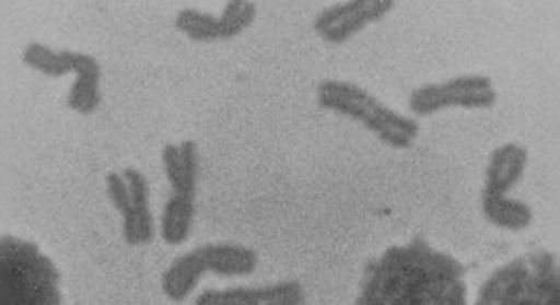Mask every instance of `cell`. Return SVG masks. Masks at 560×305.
<instances>
[{"label": "cell", "mask_w": 560, "mask_h": 305, "mask_svg": "<svg viewBox=\"0 0 560 305\" xmlns=\"http://www.w3.org/2000/svg\"><path fill=\"white\" fill-rule=\"evenodd\" d=\"M466 269L454 257L435 251L421 236L408 246L388 248L363 272L358 305H462Z\"/></svg>", "instance_id": "6da1fadb"}, {"label": "cell", "mask_w": 560, "mask_h": 305, "mask_svg": "<svg viewBox=\"0 0 560 305\" xmlns=\"http://www.w3.org/2000/svg\"><path fill=\"white\" fill-rule=\"evenodd\" d=\"M0 302L4 305H58L60 272L39 248L16 238L0 239Z\"/></svg>", "instance_id": "7a4b0ae2"}, {"label": "cell", "mask_w": 560, "mask_h": 305, "mask_svg": "<svg viewBox=\"0 0 560 305\" xmlns=\"http://www.w3.org/2000/svg\"><path fill=\"white\" fill-rule=\"evenodd\" d=\"M560 302L557 257L539 249L494 271L479 289L478 305H555Z\"/></svg>", "instance_id": "3957f363"}, {"label": "cell", "mask_w": 560, "mask_h": 305, "mask_svg": "<svg viewBox=\"0 0 560 305\" xmlns=\"http://www.w3.org/2000/svg\"><path fill=\"white\" fill-rule=\"evenodd\" d=\"M317 103L322 108L335 110L362 122L390 148H412L420 133V126L416 120L390 110L387 105L375 99L370 91L355 83L323 80L317 87Z\"/></svg>", "instance_id": "277c9868"}, {"label": "cell", "mask_w": 560, "mask_h": 305, "mask_svg": "<svg viewBox=\"0 0 560 305\" xmlns=\"http://www.w3.org/2000/svg\"><path fill=\"white\" fill-rule=\"evenodd\" d=\"M526 165L527 151L516 143H504L494 149L489 159L481 211L489 223L504 231H524L534 221V213L526 203L504 198V193L522 178Z\"/></svg>", "instance_id": "5b68a950"}, {"label": "cell", "mask_w": 560, "mask_h": 305, "mask_svg": "<svg viewBox=\"0 0 560 305\" xmlns=\"http://www.w3.org/2000/svg\"><path fill=\"white\" fill-rule=\"evenodd\" d=\"M257 254L254 249L236 244H207L178 257L163 274V292L173 302H182L198 286L203 272L211 271L224 277L252 274L256 271Z\"/></svg>", "instance_id": "8992f818"}, {"label": "cell", "mask_w": 560, "mask_h": 305, "mask_svg": "<svg viewBox=\"0 0 560 305\" xmlns=\"http://www.w3.org/2000/svg\"><path fill=\"white\" fill-rule=\"evenodd\" d=\"M497 103V91L487 75H458L451 82L428 83L413 90L410 110L429 116L443 108H491Z\"/></svg>", "instance_id": "52a82bcc"}, {"label": "cell", "mask_w": 560, "mask_h": 305, "mask_svg": "<svg viewBox=\"0 0 560 305\" xmlns=\"http://www.w3.org/2000/svg\"><path fill=\"white\" fill-rule=\"evenodd\" d=\"M257 16L256 2L232 0L226 2L221 17L203 14L199 10L186 9L178 12L174 25L180 34L194 42L209 43L219 39H232L246 32Z\"/></svg>", "instance_id": "ba28073f"}, {"label": "cell", "mask_w": 560, "mask_h": 305, "mask_svg": "<svg viewBox=\"0 0 560 305\" xmlns=\"http://www.w3.org/2000/svg\"><path fill=\"white\" fill-rule=\"evenodd\" d=\"M393 9V0H352L335 4L315 17L314 32L323 42L340 45L371 22L383 20Z\"/></svg>", "instance_id": "9c48e42d"}, {"label": "cell", "mask_w": 560, "mask_h": 305, "mask_svg": "<svg viewBox=\"0 0 560 305\" xmlns=\"http://www.w3.org/2000/svg\"><path fill=\"white\" fill-rule=\"evenodd\" d=\"M304 302V289L296 281L259 289L206 290L196 300L198 305H302Z\"/></svg>", "instance_id": "30bf717a"}, {"label": "cell", "mask_w": 560, "mask_h": 305, "mask_svg": "<svg viewBox=\"0 0 560 305\" xmlns=\"http://www.w3.org/2000/svg\"><path fill=\"white\" fill-rule=\"evenodd\" d=\"M163 165L171 181L174 196L171 199L182 203H196L198 188V145L196 141H182L180 145L168 143L163 149Z\"/></svg>", "instance_id": "8fae6325"}, {"label": "cell", "mask_w": 560, "mask_h": 305, "mask_svg": "<svg viewBox=\"0 0 560 305\" xmlns=\"http://www.w3.org/2000/svg\"><path fill=\"white\" fill-rule=\"evenodd\" d=\"M124 178L132 193V215L122 221L124 242L128 246L149 244L155 236V223L149 209L148 178L136 168H124Z\"/></svg>", "instance_id": "7c38bea8"}, {"label": "cell", "mask_w": 560, "mask_h": 305, "mask_svg": "<svg viewBox=\"0 0 560 305\" xmlns=\"http://www.w3.org/2000/svg\"><path fill=\"white\" fill-rule=\"evenodd\" d=\"M25 67L34 68L42 74L58 78V75L70 74L82 67L83 52H74V50H50L42 45V43H30L24 50Z\"/></svg>", "instance_id": "4fadbf2b"}, {"label": "cell", "mask_w": 560, "mask_h": 305, "mask_svg": "<svg viewBox=\"0 0 560 305\" xmlns=\"http://www.w3.org/2000/svg\"><path fill=\"white\" fill-rule=\"evenodd\" d=\"M101 67L91 55H85L82 67L78 70L74 85L68 95V107L80 113L91 115L101 105Z\"/></svg>", "instance_id": "5bb4252c"}]
</instances>
